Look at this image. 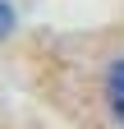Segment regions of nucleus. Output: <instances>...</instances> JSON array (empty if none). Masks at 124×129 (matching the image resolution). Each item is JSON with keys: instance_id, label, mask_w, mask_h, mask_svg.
Returning <instances> with one entry per match:
<instances>
[{"instance_id": "obj_1", "label": "nucleus", "mask_w": 124, "mask_h": 129, "mask_svg": "<svg viewBox=\"0 0 124 129\" xmlns=\"http://www.w3.org/2000/svg\"><path fill=\"white\" fill-rule=\"evenodd\" d=\"M106 97H110L115 120L124 124V60H115V64H110V74H106Z\"/></svg>"}, {"instance_id": "obj_2", "label": "nucleus", "mask_w": 124, "mask_h": 129, "mask_svg": "<svg viewBox=\"0 0 124 129\" xmlns=\"http://www.w3.org/2000/svg\"><path fill=\"white\" fill-rule=\"evenodd\" d=\"M9 28H14V9L5 5V0H0V37H5V32H9Z\"/></svg>"}]
</instances>
